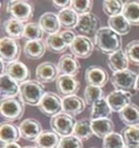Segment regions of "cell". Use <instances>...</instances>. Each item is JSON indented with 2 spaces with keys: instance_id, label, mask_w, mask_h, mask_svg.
Segmentation results:
<instances>
[{
  "instance_id": "9c48e42d",
  "label": "cell",
  "mask_w": 139,
  "mask_h": 148,
  "mask_svg": "<svg viewBox=\"0 0 139 148\" xmlns=\"http://www.w3.org/2000/svg\"><path fill=\"white\" fill-rule=\"evenodd\" d=\"M69 49L72 54L75 56L77 59H87L93 54L94 44L90 37L85 35H77Z\"/></svg>"
},
{
  "instance_id": "83f0119b",
  "label": "cell",
  "mask_w": 139,
  "mask_h": 148,
  "mask_svg": "<svg viewBox=\"0 0 139 148\" xmlns=\"http://www.w3.org/2000/svg\"><path fill=\"white\" fill-rule=\"evenodd\" d=\"M61 137L53 131H43L35 142L37 148H58Z\"/></svg>"
},
{
  "instance_id": "d4e9b609",
  "label": "cell",
  "mask_w": 139,
  "mask_h": 148,
  "mask_svg": "<svg viewBox=\"0 0 139 148\" xmlns=\"http://www.w3.org/2000/svg\"><path fill=\"white\" fill-rule=\"evenodd\" d=\"M119 119L126 126H133L139 124V106L135 103H130L118 113Z\"/></svg>"
},
{
  "instance_id": "5b68a950",
  "label": "cell",
  "mask_w": 139,
  "mask_h": 148,
  "mask_svg": "<svg viewBox=\"0 0 139 148\" xmlns=\"http://www.w3.org/2000/svg\"><path fill=\"white\" fill-rule=\"evenodd\" d=\"M76 123L77 122L74 117L62 112L58 115L50 118V126L53 132L56 133L61 138H64L73 135Z\"/></svg>"
},
{
  "instance_id": "277c9868",
  "label": "cell",
  "mask_w": 139,
  "mask_h": 148,
  "mask_svg": "<svg viewBox=\"0 0 139 148\" xmlns=\"http://www.w3.org/2000/svg\"><path fill=\"white\" fill-rule=\"evenodd\" d=\"M0 112L7 122L12 123L22 119L25 112V105L20 98H9L1 100Z\"/></svg>"
},
{
  "instance_id": "7bdbcfd3",
  "label": "cell",
  "mask_w": 139,
  "mask_h": 148,
  "mask_svg": "<svg viewBox=\"0 0 139 148\" xmlns=\"http://www.w3.org/2000/svg\"><path fill=\"white\" fill-rule=\"evenodd\" d=\"M52 3L55 6V8L60 10V11L65 9H69L72 6V1H70V0H68V1H57V0H53Z\"/></svg>"
},
{
  "instance_id": "bcb514c9",
  "label": "cell",
  "mask_w": 139,
  "mask_h": 148,
  "mask_svg": "<svg viewBox=\"0 0 139 148\" xmlns=\"http://www.w3.org/2000/svg\"><path fill=\"white\" fill-rule=\"evenodd\" d=\"M23 148H37L36 146H26V147H23Z\"/></svg>"
},
{
  "instance_id": "8fae6325",
  "label": "cell",
  "mask_w": 139,
  "mask_h": 148,
  "mask_svg": "<svg viewBox=\"0 0 139 148\" xmlns=\"http://www.w3.org/2000/svg\"><path fill=\"white\" fill-rule=\"evenodd\" d=\"M18 128L21 138L28 142H35L40 134L43 132L42 125L39 121L33 118H28L19 123Z\"/></svg>"
},
{
  "instance_id": "484cf974",
  "label": "cell",
  "mask_w": 139,
  "mask_h": 148,
  "mask_svg": "<svg viewBox=\"0 0 139 148\" xmlns=\"http://www.w3.org/2000/svg\"><path fill=\"white\" fill-rule=\"evenodd\" d=\"M111 114H113V110L110 107L106 98H103L91 106L90 120L95 121L101 119H111Z\"/></svg>"
},
{
  "instance_id": "603a6c76",
  "label": "cell",
  "mask_w": 139,
  "mask_h": 148,
  "mask_svg": "<svg viewBox=\"0 0 139 148\" xmlns=\"http://www.w3.org/2000/svg\"><path fill=\"white\" fill-rule=\"evenodd\" d=\"M26 24L15 18H10L3 23V29L7 37L18 40L24 37Z\"/></svg>"
},
{
  "instance_id": "836d02e7",
  "label": "cell",
  "mask_w": 139,
  "mask_h": 148,
  "mask_svg": "<svg viewBox=\"0 0 139 148\" xmlns=\"http://www.w3.org/2000/svg\"><path fill=\"white\" fill-rule=\"evenodd\" d=\"M122 136L127 148H137L139 146V124L126 126L122 130Z\"/></svg>"
},
{
  "instance_id": "cb8c5ba5",
  "label": "cell",
  "mask_w": 139,
  "mask_h": 148,
  "mask_svg": "<svg viewBox=\"0 0 139 148\" xmlns=\"http://www.w3.org/2000/svg\"><path fill=\"white\" fill-rule=\"evenodd\" d=\"M91 128L94 136L98 139L104 140L106 137L114 132V123L111 119L91 121Z\"/></svg>"
},
{
  "instance_id": "1f68e13d",
  "label": "cell",
  "mask_w": 139,
  "mask_h": 148,
  "mask_svg": "<svg viewBox=\"0 0 139 148\" xmlns=\"http://www.w3.org/2000/svg\"><path fill=\"white\" fill-rule=\"evenodd\" d=\"M122 14L131 26L139 27V2L127 1L124 4Z\"/></svg>"
},
{
  "instance_id": "44dd1931",
  "label": "cell",
  "mask_w": 139,
  "mask_h": 148,
  "mask_svg": "<svg viewBox=\"0 0 139 148\" xmlns=\"http://www.w3.org/2000/svg\"><path fill=\"white\" fill-rule=\"evenodd\" d=\"M21 138L18 126L10 122H2L0 124V142L1 145L17 143Z\"/></svg>"
},
{
  "instance_id": "5bb4252c",
  "label": "cell",
  "mask_w": 139,
  "mask_h": 148,
  "mask_svg": "<svg viewBox=\"0 0 139 148\" xmlns=\"http://www.w3.org/2000/svg\"><path fill=\"white\" fill-rule=\"evenodd\" d=\"M131 96H133V94L131 92L122 91V90H113L106 97V100L113 112L119 113L127 106L131 103Z\"/></svg>"
},
{
  "instance_id": "f1b7e54d",
  "label": "cell",
  "mask_w": 139,
  "mask_h": 148,
  "mask_svg": "<svg viewBox=\"0 0 139 148\" xmlns=\"http://www.w3.org/2000/svg\"><path fill=\"white\" fill-rule=\"evenodd\" d=\"M57 15H58L60 25L62 28H64L65 29H73L76 28L79 15L72 8L59 11Z\"/></svg>"
},
{
  "instance_id": "ac0fdd59",
  "label": "cell",
  "mask_w": 139,
  "mask_h": 148,
  "mask_svg": "<svg viewBox=\"0 0 139 148\" xmlns=\"http://www.w3.org/2000/svg\"><path fill=\"white\" fill-rule=\"evenodd\" d=\"M20 86L17 82L12 79L7 74H1L0 76V97L1 100L15 98L19 95Z\"/></svg>"
},
{
  "instance_id": "7c38bea8",
  "label": "cell",
  "mask_w": 139,
  "mask_h": 148,
  "mask_svg": "<svg viewBox=\"0 0 139 148\" xmlns=\"http://www.w3.org/2000/svg\"><path fill=\"white\" fill-rule=\"evenodd\" d=\"M85 81L88 86H97L102 88L109 81L107 70L99 66H91L85 71Z\"/></svg>"
},
{
  "instance_id": "4dcf8cb0",
  "label": "cell",
  "mask_w": 139,
  "mask_h": 148,
  "mask_svg": "<svg viewBox=\"0 0 139 148\" xmlns=\"http://www.w3.org/2000/svg\"><path fill=\"white\" fill-rule=\"evenodd\" d=\"M109 28H111L118 35H127L131 32V24L127 21L123 14H119L113 17H110L108 20Z\"/></svg>"
},
{
  "instance_id": "3957f363",
  "label": "cell",
  "mask_w": 139,
  "mask_h": 148,
  "mask_svg": "<svg viewBox=\"0 0 139 148\" xmlns=\"http://www.w3.org/2000/svg\"><path fill=\"white\" fill-rule=\"evenodd\" d=\"M35 6L32 2L25 0H13L8 1L6 6V12L20 22L26 23L30 21L35 16Z\"/></svg>"
},
{
  "instance_id": "30bf717a",
  "label": "cell",
  "mask_w": 139,
  "mask_h": 148,
  "mask_svg": "<svg viewBox=\"0 0 139 148\" xmlns=\"http://www.w3.org/2000/svg\"><path fill=\"white\" fill-rule=\"evenodd\" d=\"M55 86L59 96L66 97L76 95L80 89V82L75 77L69 75H59L55 81Z\"/></svg>"
},
{
  "instance_id": "2e32d148",
  "label": "cell",
  "mask_w": 139,
  "mask_h": 148,
  "mask_svg": "<svg viewBox=\"0 0 139 148\" xmlns=\"http://www.w3.org/2000/svg\"><path fill=\"white\" fill-rule=\"evenodd\" d=\"M99 19L93 13H87L84 15H79L78 23L76 26V31L82 33L85 36H89L91 34H95L98 31L99 26Z\"/></svg>"
},
{
  "instance_id": "f6af8a7d",
  "label": "cell",
  "mask_w": 139,
  "mask_h": 148,
  "mask_svg": "<svg viewBox=\"0 0 139 148\" xmlns=\"http://www.w3.org/2000/svg\"><path fill=\"white\" fill-rule=\"evenodd\" d=\"M135 90L139 91V74L137 76V80H136V84H135Z\"/></svg>"
},
{
  "instance_id": "8d00e7d4",
  "label": "cell",
  "mask_w": 139,
  "mask_h": 148,
  "mask_svg": "<svg viewBox=\"0 0 139 148\" xmlns=\"http://www.w3.org/2000/svg\"><path fill=\"white\" fill-rule=\"evenodd\" d=\"M124 2L120 0H105L102 3L103 12L109 17L122 14L124 9Z\"/></svg>"
},
{
  "instance_id": "52a82bcc",
  "label": "cell",
  "mask_w": 139,
  "mask_h": 148,
  "mask_svg": "<svg viewBox=\"0 0 139 148\" xmlns=\"http://www.w3.org/2000/svg\"><path fill=\"white\" fill-rule=\"evenodd\" d=\"M38 109L43 115L55 117L63 112V98L53 92H47L39 103Z\"/></svg>"
},
{
  "instance_id": "ba28073f",
  "label": "cell",
  "mask_w": 139,
  "mask_h": 148,
  "mask_svg": "<svg viewBox=\"0 0 139 148\" xmlns=\"http://www.w3.org/2000/svg\"><path fill=\"white\" fill-rule=\"evenodd\" d=\"M21 55V46L17 40L3 37L0 40V57L7 64L18 61Z\"/></svg>"
},
{
  "instance_id": "9a60e30c",
  "label": "cell",
  "mask_w": 139,
  "mask_h": 148,
  "mask_svg": "<svg viewBox=\"0 0 139 148\" xmlns=\"http://www.w3.org/2000/svg\"><path fill=\"white\" fill-rule=\"evenodd\" d=\"M59 72L57 66L52 62H43L36 66L35 77L41 84H50L58 78Z\"/></svg>"
},
{
  "instance_id": "d6986e66",
  "label": "cell",
  "mask_w": 139,
  "mask_h": 148,
  "mask_svg": "<svg viewBox=\"0 0 139 148\" xmlns=\"http://www.w3.org/2000/svg\"><path fill=\"white\" fill-rule=\"evenodd\" d=\"M86 106L84 99L77 95L63 98V112L72 117L80 115L86 108Z\"/></svg>"
},
{
  "instance_id": "f35d334b",
  "label": "cell",
  "mask_w": 139,
  "mask_h": 148,
  "mask_svg": "<svg viewBox=\"0 0 139 148\" xmlns=\"http://www.w3.org/2000/svg\"><path fill=\"white\" fill-rule=\"evenodd\" d=\"M125 52L130 63L139 66V40H133L128 43Z\"/></svg>"
},
{
  "instance_id": "7dc6e473",
  "label": "cell",
  "mask_w": 139,
  "mask_h": 148,
  "mask_svg": "<svg viewBox=\"0 0 139 148\" xmlns=\"http://www.w3.org/2000/svg\"><path fill=\"white\" fill-rule=\"evenodd\" d=\"M91 148H96V147H91Z\"/></svg>"
},
{
  "instance_id": "f546056e",
  "label": "cell",
  "mask_w": 139,
  "mask_h": 148,
  "mask_svg": "<svg viewBox=\"0 0 139 148\" xmlns=\"http://www.w3.org/2000/svg\"><path fill=\"white\" fill-rule=\"evenodd\" d=\"M73 135L79 139L81 142L90 140L93 135V131L91 128V121L90 119H83L76 123L73 129Z\"/></svg>"
},
{
  "instance_id": "c3c4849f",
  "label": "cell",
  "mask_w": 139,
  "mask_h": 148,
  "mask_svg": "<svg viewBox=\"0 0 139 148\" xmlns=\"http://www.w3.org/2000/svg\"><path fill=\"white\" fill-rule=\"evenodd\" d=\"M125 148H127V147H125ZM137 148H139V146H138V147H137Z\"/></svg>"
},
{
  "instance_id": "e0dca14e",
  "label": "cell",
  "mask_w": 139,
  "mask_h": 148,
  "mask_svg": "<svg viewBox=\"0 0 139 148\" xmlns=\"http://www.w3.org/2000/svg\"><path fill=\"white\" fill-rule=\"evenodd\" d=\"M7 75H9L12 79H13L17 83H25L30 78V72L29 68L24 63L20 61H15L13 63L8 64L6 69Z\"/></svg>"
},
{
  "instance_id": "6da1fadb",
  "label": "cell",
  "mask_w": 139,
  "mask_h": 148,
  "mask_svg": "<svg viewBox=\"0 0 139 148\" xmlns=\"http://www.w3.org/2000/svg\"><path fill=\"white\" fill-rule=\"evenodd\" d=\"M122 38L109 27L99 28L94 34V46L103 54L111 55L122 49Z\"/></svg>"
},
{
  "instance_id": "7a4b0ae2",
  "label": "cell",
  "mask_w": 139,
  "mask_h": 148,
  "mask_svg": "<svg viewBox=\"0 0 139 148\" xmlns=\"http://www.w3.org/2000/svg\"><path fill=\"white\" fill-rule=\"evenodd\" d=\"M46 93L43 84L37 80H29L20 85L19 98L27 106H38Z\"/></svg>"
},
{
  "instance_id": "4316f807",
  "label": "cell",
  "mask_w": 139,
  "mask_h": 148,
  "mask_svg": "<svg viewBox=\"0 0 139 148\" xmlns=\"http://www.w3.org/2000/svg\"><path fill=\"white\" fill-rule=\"evenodd\" d=\"M46 48L47 47L43 41H28L25 44L23 51L27 58L38 60L45 55Z\"/></svg>"
},
{
  "instance_id": "e575fe53",
  "label": "cell",
  "mask_w": 139,
  "mask_h": 148,
  "mask_svg": "<svg viewBox=\"0 0 139 148\" xmlns=\"http://www.w3.org/2000/svg\"><path fill=\"white\" fill-rule=\"evenodd\" d=\"M106 98L104 90L101 87L87 86L84 90V101L87 106H93L99 100Z\"/></svg>"
},
{
  "instance_id": "4fadbf2b",
  "label": "cell",
  "mask_w": 139,
  "mask_h": 148,
  "mask_svg": "<svg viewBox=\"0 0 139 148\" xmlns=\"http://www.w3.org/2000/svg\"><path fill=\"white\" fill-rule=\"evenodd\" d=\"M59 75H69L75 77L80 71V63L72 53H65L60 57L57 63Z\"/></svg>"
},
{
  "instance_id": "7402d4cb",
  "label": "cell",
  "mask_w": 139,
  "mask_h": 148,
  "mask_svg": "<svg viewBox=\"0 0 139 148\" xmlns=\"http://www.w3.org/2000/svg\"><path fill=\"white\" fill-rule=\"evenodd\" d=\"M108 66L110 69L113 72H119L123 71V70L129 69V61L126 52L123 49L119 50V51L113 53V54L109 55L107 60Z\"/></svg>"
},
{
  "instance_id": "d590c367",
  "label": "cell",
  "mask_w": 139,
  "mask_h": 148,
  "mask_svg": "<svg viewBox=\"0 0 139 148\" xmlns=\"http://www.w3.org/2000/svg\"><path fill=\"white\" fill-rule=\"evenodd\" d=\"M43 37L44 32L38 23H27L24 32V38H26L28 41H42Z\"/></svg>"
},
{
  "instance_id": "d6a6232c",
  "label": "cell",
  "mask_w": 139,
  "mask_h": 148,
  "mask_svg": "<svg viewBox=\"0 0 139 148\" xmlns=\"http://www.w3.org/2000/svg\"><path fill=\"white\" fill-rule=\"evenodd\" d=\"M45 45L50 51L56 53V54L65 52L66 50L70 48V47L66 44V42L63 40V38L61 37L59 33L49 35L46 38Z\"/></svg>"
},
{
  "instance_id": "ffe728a7",
  "label": "cell",
  "mask_w": 139,
  "mask_h": 148,
  "mask_svg": "<svg viewBox=\"0 0 139 148\" xmlns=\"http://www.w3.org/2000/svg\"><path fill=\"white\" fill-rule=\"evenodd\" d=\"M38 24L41 27L44 32L48 33L49 35L59 33L61 25L58 19V15L52 12H44L40 16L38 20Z\"/></svg>"
},
{
  "instance_id": "b9f144b4",
  "label": "cell",
  "mask_w": 139,
  "mask_h": 148,
  "mask_svg": "<svg viewBox=\"0 0 139 148\" xmlns=\"http://www.w3.org/2000/svg\"><path fill=\"white\" fill-rule=\"evenodd\" d=\"M59 34L61 35V37L63 38L64 41L66 42V44L68 46H71L73 44V42L74 41V39L76 38V34L75 32L72 29H65V31H62L59 32Z\"/></svg>"
},
{
  "instance_id": "74e56055",
  "label": "cell",
  "mask_w": 139,
  "mask_h": 148,
  "mask_svg": "<svg viewBox=\"0 0 139 148\" xmlns=\"http://www.w3.org/2000/svg\"><path fill=\"white\" fill-rule=\"evenodd\" d=\"M102 146L103 148H125L126 144L122 134L113 132L103 140Z\"/></svg>"
},
{
  "instance_id": "60d3db41",
  "label": "cell",
  "mask_w": 139,
  "mask_h": 148,
  "mask_svg": "<svg viewBox=\"0 0 139 148\" xmlns=\"http://www.w3.org/2000/svg\"><path fill=\"white\" fill-rule=\"evenodd\" d=\"M58 148H83V142L73 135L61 138Z\"/></svg>"
},
{
  "instance_id": "ee69618b",
  "label": "cell",
  "mask_w": 139,
  "mask_h": 148,
  "mask_svg": "<svg viewBox=\"0 0 139 148\" xmlns=\"http://www.w3.org/2000/svg\"><path fill=\"white\" fill-rule=\"evenodd\" d=\"M1 148H22L21 145L17 143H7V144H3Z\"/></svg>"
},
{
  "instance_id": "8992f818",
  "label": "cell",
  "mask_w": 139,
  "mask_h": 148,
  "mask_svg": "<svg viewBox=\"0 0 139 148\" xmlns=\"http://www.w3.org/2000/svg\"><path fill=\"white\" fill-rule=\"evenodd\" d=\"M138 74L131 69L113 72L111 77V83L115 90L131 92L135 89Z\"/></svg>"
},
{
  "instance_id": "ab89813d",
  "label": "cell",
  "mask_w": 139,
  "mask_h": 148,
  "mask_svg": "<svg viewBox=\"0 0 139 148\" xmlns=\"http://www.w3.org/2000/svg\"><path fill=\"white\" fill-rule=\"evenodd\" d=\"M93 2L91 0H85V1H79V0H73L72 1V8L78 15H84L87 13H91L93 10Z\"/></svg>"
}]
</instances>
